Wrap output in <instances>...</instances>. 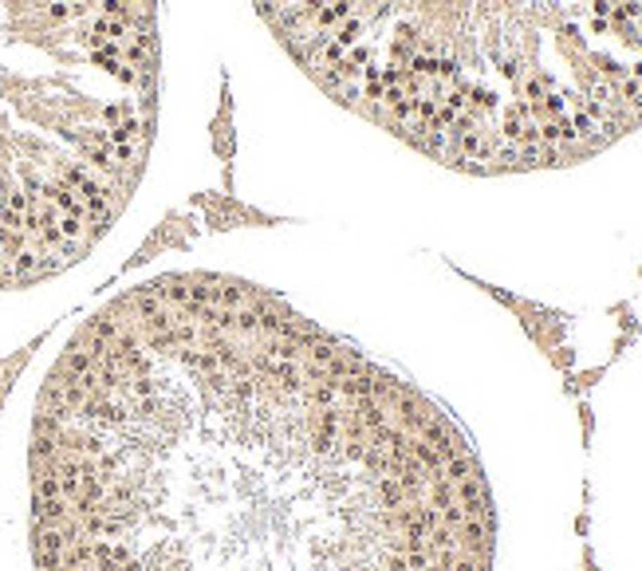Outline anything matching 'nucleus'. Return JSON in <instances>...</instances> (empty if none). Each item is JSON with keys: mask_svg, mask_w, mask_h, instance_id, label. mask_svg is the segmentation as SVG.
<instances>
[{"mask_svg": "<svg viewBox=\"0 0 642 571\" xmlns=\"http://www.w3.org/2000/svg\"><path fill=\"white\" fill-rule=\"evenodd\" d=\"M492 536L461 426L232 276L114 296L32 406L36 571H492Z\"/></svg>", "mask_w": 642, "mask_h": 571, "instance_id": "1", "label": "nucleus"}]
</instances>
